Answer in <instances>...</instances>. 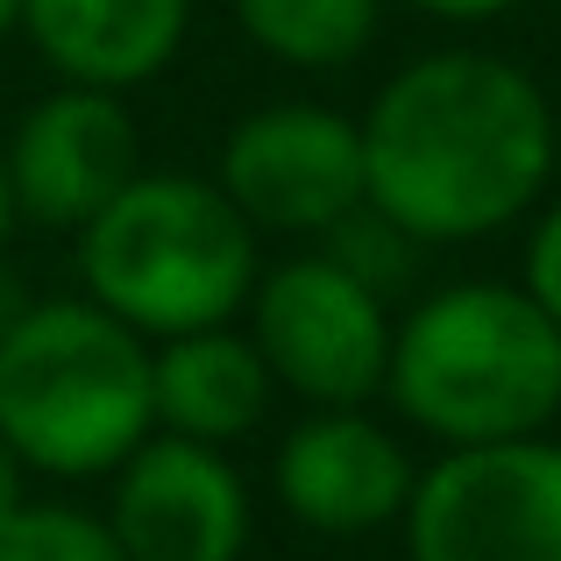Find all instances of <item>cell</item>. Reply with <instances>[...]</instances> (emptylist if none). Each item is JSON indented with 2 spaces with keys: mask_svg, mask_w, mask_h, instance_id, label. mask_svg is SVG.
I'll return each instance as SVG.
<instances>
[{
  "mask_svg": "<svg viewBox=\"0 0 561 561\" xmlns=\"http://www.w3.org/2000/svg\"><path fill=\"white\" fill-rule=\"evenodd\" d=\"M412 477L420 469H412L405 440L377 426L363 405H313V420H299L277 448V505L334 540L405 519Z\"/></svg>",
  "mask_w": 561,
  "mask_h": 561,
  "instance_id": "cell-10",
  "label": "cell"
},
{
  "mask_svg": "<svg viewBox=\"0 0 561 561\" xmlns=\"http://www.w3.org/2000/svg\"><path fill=\"white\" fill-rule=\"evenodd\" d=\"M0 561H128L100 512L79 505H14L0 512Z\"/></svg>",
  "mask_w": 561,
  "mask_h": 561,
  "instance_id": "cell-14",
  "label": "cell"
},
{
  "mask_svg": "<svg viewBox=\"0 0 561 561\" xmlns=\"http://www.w3.org/2000/svg\"><path fill=\"white\" fill-rule=\"evenodd\" d=\"M142 171V136L136 114L107 93V85H79L36 100L22 114L8 142V185H14V214L43 220V228H71L79 234L100 206L114 199L128 179Z\"/></svg>",
  "mask_w": 561,
  "mask_h": 561,
  "instance_id": "cell-9",
  "label": "cell"
},
{
  "mask_svg": "<svg viewBox=\"0 0 561 561\" xmlns=\"http://www.w3.org/2000/svg\"><path fill=\"white\" fill-rule=\"evenodd\" d=\"M412 561H561V440H462L412 477Z\"/></svg>",
  "mask_w": 561,
  "mask_h": 561,
  "instance_id": "cell-5",
  "label": "cell"
},
{
  "mask_svg": "<svg viewBox=\"0 0 561 561\" xmlns=\"http://www.w3.org/2000/svg\"><path fill=\"white\" fill-rule=\"evenodd\" d=\"M22 497H28V462L14 455V440L0 434V512H14Z\"/></svg>",
  "mask_w": 561,
  "mask_h": 561,
  "instance_id": "cell-17",
  "label": "cell"
},
{
  "mask_svg": "<svg viewBox=\"0 0 561 561\" xmlns=\"http://www.w3.org/2000/svg\"><path fill=\"white\" fill-rule=\"evenodd\" d=\"M383 391L448 448L548 434L561 412V328L526 285H448L391 328Z\"/></svg>",
  "mask_w": 561,
  "mask_h": 561,
  "instance_id": "cell-3",
  "label": "cell"
},
{
  "mask_svg": "<svg viewBox=\"0 0 561 561\" xmlns=\"http://www.w3.org/2000/svg\"><path fill=\"white\" fill-rule=\"evenodd\" d=\"M526 291L548 306L554 328H561V199L540 206L534 234H526Z\"/></svg>",
  "mask_w": 561,
  "mask_h": 561,
  "instance_id": "cell-15",
  "label": "cell"
},
{
  "mask_svg": "<svg viewBox=\"0 0 561 561\" xmlns=\"http://www.w3.org/2000/svg\"><path fill=\"white\" fill-rule=\"evenodd\" d=\"M370 206L412 242H483L548 199L554 107L491 50H434L363 114Z\"/></svg>",
  "mask_w": 561,
  "mask_h": 561,
  "instance_id": "cell-1",
  "label": "cell"
},
{
  "mask_svg": "<svg viewBox=\"0 0 561 561\" xmlns=\"http://www.w3.org/2000/svg\"><path fill=\"white\" fill-rule=\"evenodd\" d=\"M0 434L43 477H114L157 434L150 334L100 299H43L0 328Z\"/></svg>",
  "mask_w": 561,
  "mask_h": 561,
  "instance_id": "cell-2",
  "label": "cell"
},
{
  "mask_svg": "<svg viewBox=\"0 0 561 561\" xmlns=\"http://www.w3.org/2000/svg\"><path fill=\"white\" fill-rule=\"evenodd\" d=\"M412 8H426V14H440V22H491V14H505V8H519V0H412Z\"/></svg>",
  "mask_w": 561,
  "mask_h": 561,
  "instance_id": "cell-16",
  "label": "cell"
},
{
  "mask_svg": "<svg viewBox=\"0 0 561 561\" xmlns=\"http://www.w3.org/2000/svg\"><path fill=\"white\" fill-rule=\"evenodd\" d=\"M14 185H8V150H0V242H8V228H14Z\"/></svg>",
  "mask_w": 561,
  "mask_h": 561,
  "instance_id": "cell-18",
  "label": "cell"
},
{
  "mask_svg": "<svg viewBox=\"0 0 561 561\" xmlns=\"http://www.w3.org/2000/svg\"><path fill=\"white\" fill-rule=\"evenodd\" d=\"M271 363H263L256 334L206 320L150 342V391H157V426L192 440H249L271 412Z\"/></svg>",
  "mask_w": 561,
  "mask_h": 561,
  "instance_id": "cell-11",
  "label": "cell"
},
{
  "mask_svg": "<svg viewBox=\"0 0 561 561\" xmlns=\"http://www.w3.org/2000/svg\"><path fill=\"white\" fill-rule=\"evenodd\" d=\"M383 0H234V22L263 57L291 71H334L356 65L377 36Z\"/></svg>",
  "mask_w": 561,
  "mask_h": 561,
  "instance_id": "cell-13",
  "label": "cell"
},
{
  "mask_svg": "<svg viewBox=\"0 0 561 561\" xmlns=\"http://www.w3.org/2000/svg\"><path fill=\"white\" fill-rule=\"evenodd\" d=\"M8 28H22V0H0V36Z\"/></svg>",
  "mask_w": 561,
  "mask_h": 561,
  "instance_id": "cell-19",
  "label": "cell"
},
{
  "mask_svg": "<svg viewBox=\"0 0 561 561\" xmlns=\"http://www.w3.org/2000/svg\"><path fill=\"white\" fill-rule=\"evenodd\" d=\"M220 192L271 234H334L370 206L363 122L328 107H256L220 142Z\"/></svg>",
  "mask_w": 561,
  "mask_h": 561,
  "instance_id": "cell-7",
  "label": "cell"
},
{
  "mask_svg": "<svg viewBox=\"0 0 561 561\" xmlns=\"http://www.w3.org/2000/svg\"><path fill=\"white\" fill-rule=\"evenodd\" d=\"M249 334L271 377L306 405H370L391 370L383 291L342 256H291L277 271H256Z\"/></svg>",
  "mask_w": 561,
  "mask_h": 561,
  "instance_id": "cell-6",
  "label": "cell"
},
{
  "mask_svg": "<svg viewBox=\"0 0 561 561\" xmlns=\"http://www.w3.org/2000/svg\"><path fill=\"white\" fill-rule=\"evenodd\" d=\"M249 526V483L214 440L157 426L114 469L107 534L128 561H242Z\"/></svg>",
  "mask_w": 561,
  "mask_h": 561,
  "instance_id": "cell-8",
  "label": "cell"
},
{
  "mask_svg": "<svg viewBox=\"0 0 561 561\" xmlns=\"http://www.w3.org/2000/svg\"><path fill=\"white\" fill-rule=\"evenodd\" d=\"M22 28L65 79L128 93L179 57L192 0H22Z\"/></svg>",
  "mask_w": 561,
  "mask_h": 561,
  "instance_id": "cell-12",
  "label": "cell"
},
{
  "mask_svg": "<svg viewBox=\"0 0 561 561\" xmlns=\"http://www.w3.org/2000/svg\"><path fill=\"white\" fill-rule=\"evenodd\" d=\"M79 277L136 334L234 320L256 291V228L214 179L136 171L79 228Z\"/></svg>",
  "mask_w": 561,
  "mask_h": 561,
  "instance_id": "cell-4",
  "label": "cell"
}]
</instances>
